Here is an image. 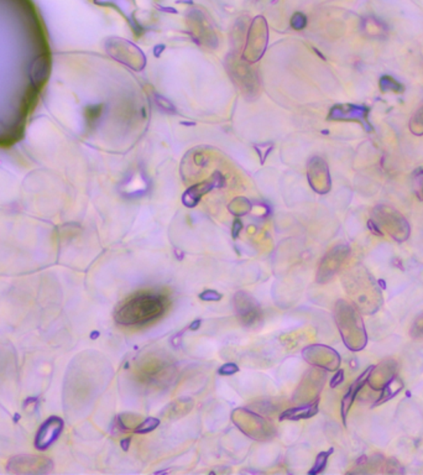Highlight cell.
Instances as JSON below:
<instances>
[{"instance_id":"cell-1","label":"cell","mask_w":423,"mask_h":475,"mask_svg":"<svg viewBox=\"0 0 423 475\" xmlns=\"http://www.w3.org/2000/svg\"><path fill=\"white\" fill-rule=\"evenodd\" d=\"M169 300L165 296L144 292L132 296L116 308L114 319L124 327H137L154 322L165 315Z\"/></svg>"},{"instance_id":"cell-2","label":"cell","mask_w":423,"mask_h":475,"mask_svg":"<svg viewBox=\"0 0 423 475\" xmlns=\"http://www.w3.org/2000/svg\"><path fill=\"white\" fill-rule=\"evenodd\" d=\"M231 420L247 437L255 441H270L276 435V430L272 422L264 419L254 411L247 407H240L233 411Z\"/></svg>"},{"instance_id":"cell-3","label":"cell","mask_w":423,"mask_h":475,"mask_svg":"<svg viewBox=\"0 0 423 475\" xmlns=\"http://www.w3.org/2000/svg\"><path fill=\"white\" fill-rule=\"evenodd\" d=\"M233 307L238 322L243 327L252 328L258 326L263 319L261 306L253 295L245 291H238L233 297Z\"/></svg>"},{"instance_id":"cell-4","label":"cell","mask_w":423,"mask_h":475,"mask_svg":"<svg viewBox=\"0 0 423 475\" xmlns=\"http://www.w3.org/2000/svg\"><path fill=\"white\" fill-rule=\"evenodd\" d=\"M349 255V246H337L330 250L322 262H319L318 271H317V282L318 284H327L334 278V275L341 270L343 262H346V257Z\"/></svg>"},{"instance_id":"cell-5","label":"cell","mask_w":423,"mask_h":475,"mask_svg":"<svg viewBox=\"0 0 423 475\" xmlns=\"http://www.w3.org/2000/svg\"><path fill=\"white\" fill-rule=\"evenodd\" d=\"M54 468L49 458L38 455H17L8 463V470L17 474H44Z\"/></svg>"},{"instance_id":"cell-6","label":"cell","mask_w":423,"mask_h":475,"mask_svg":"<svg viewBox=\"0 0 423 475\" xmlns=\"http://www.w3.org/2000/svg\"><path fill=\"white\" fill-rule=\"evenodd\" d=\"M370 110L364 105L343 104L337 105L330 112V118L333 121H353L360 123L368 131L373 130V126L369 121Z\"/></svg>"},{"instance_id":"cell-7","label":"cell","mask_w":423,"mask_h":475,"mask_svg":"<svg viewBox=\"0 0 423 475\" xmlns=\"http://www.w3.org/2000/svg\"><path fill=\"white\" fill-rule=\"evenodd\" d=\"M63 430V421L60 417H51L40 427L39 432L36 435L35 446L38 449H46L52 443H55L60 437L61 432Z\"/></svg>"},{"instance_id":"cell-8","label":"cell","mask_w":423,"mask_h":475,"mask_svg":"<svg viewBox=\"0 0 423 475\" xmlns=\"http://www.w3.org/2000/svg\"><path fill=\"white\" fill-rule=\"evenodd\" d=\"M374 366L369 365L368 369L365 372H362V375L357 377L355 382H353L352 385L348 389V391L343 396L341 405V415L344 426H346V419H348L349 411L352 409L353 402H354V400L357 399V395L363 390L364 386L368 384L369 377L373 372Z\"/></svg>"},{"instance_id":"cell-9","label":"cell","mask_w":423,"mask_h":475,"mask_svg":"<svg viewBox=\"0 0 423 475\" xmlns=\"http://www.w3.org/2000/svg\"><path fill=\"white\" fill-rule=\"evenodd\" d=\"M319 412L318 399L309 401L307 404L298 405L290 409H286L281 412L279 420L280 421H301L309 420Z\"/></svg>"},{"instance_id":"cell-10","label":"cell","mask_w":423,"mask_h":475,"mask_svg":"<svg viewBox=\"0 0 423 475\" xmlns=\"http://www.w3.org/2000/svg\"><path fill=\"white\" fill-rule=\"evenodd\" d=\"M402 388H403V382H402L401 379L397 377V375H394L391 377L389 382H386L384 384V386L381 388V393H380L379 400L375 401L374 406H380L384 402H387L389 400L395 398V395L401 391Z\"/></svg>"},{"instance_id":"cell-11","label":"cell","mask_w":423,"mask_h":475,"mask_svg":"<svg viewBox=\"0 0 423 475\" xmlns=\"http://www.w3.org/2000/svg\"><path fill=\"white\" fill-rule=\"evenodd\" d=\"M333 452H334V448L332 447L328 451H323V452L317 454L314 465H312L311 469L308 470V475H318L323 473L325 467H327V463H328V459L333 454Z\"/></svg>"},{"instance_id":"cell-12","label":"cell","mask_w":423,"mask_h":475,"mask_svg":"<svg viewBox=\"0 0 423 475\" xmlns=\"http://www.w3.org/2000/svg\"><path fill=\"white\" fill-rule=\"evenodd\" d=\"M380 89L383 92H394V93H402L405 91V87L402 83L399 82L394 77L383 76L380 78Z\"/></svg>"},{"instance_id":"cell-13","label":"cell","mask_w":423,"mask_h":475,"mask_svg":"<svg viewBox=\"0 0 423 475\" xmlns=\"http://www.w3.org/2000/svg\"><path fill=\"white\" fill-rule=\"evenodd\" d=\"M160 423H161V421L157 417H148V419H145L143 422H140L139 425L132 428V433H135V435H148V433L155 431L160 426Z\"/></svg>"},{"instance_id":"cell-14","label":"cell","mask_w":423,"mask_h":475,"mask_svg":"<svg viewBox=\"0 0 423 475\" xmlns=\"http://www.w3.org/2000/svg\"><path fill=\"white\" fill-rule=\"evenodd\" d=\"M413 191L420 201H423V169H417L413 175Z\"/></svg>"},{"instance_id":"cell-15","label":"cell","mask_w":423,"mask_h":475,"mask_svg":"<svg viewBox=\"0 0 423 475\" xmlns=\"http://www.w3.org/2000/svg\"><path fill=\"white\" fill-rule=\"evenodd\" d=\"M198 297L199 300L204 301V302H218L223 299V295L215 289H206L203 292H201Z\"/></svg>"},{"instance_id":"cell-16","label":"cell","mask_w":423,"mask_h":475,"mask_svg":"<svg viewBox=\"0 0 423 475\" xmlns=\"http://www.w3.org/2000/svg\"><path fill=\"white\" fill-rule=\"evenodd\" d=\"M240 372V368L236 363H226L218 369V374L222 377H231L234 374Z\"/></svg>"},{"instance_id":"cell-17","label":"cell","mask_w":423,"mask_h":475,"mask_svg":"<svg viewBox=\"0 0 423 475\" xmlns=\"http://www.w3.org/2000/svg\"><path fill=\"white\" fill-rule=\"evenodd\" d=\"M346 372H344V370L343 369H338L337 370V372H335L334 375L332 377V379H330V386L332 389H335L337 386H339V385H341L343 382H344V379H346Z\"/></svg>"},{"instance_id":"cell-18","label":"cell","mask_w":423,"mask_h":475,"mask_svg":"<svg viewBox=\"0 0 423 475\" xmlns=\"http://www.w3.org/2000/svg\"><path fill=\"white\" fill-rule=\"evenodd\" d=\"M368 227L373 234L378 235V236H384V232L381 230V228H379V225L375 222L374 219L369 220Z\"/></svg>"},{"instance_id":"cell-19","label":"cell","mask_w":423,"mask_h":475,"mask_svg":"<svg viewBox=\"0 0 423 475\" xmlns=\"http://www.w3.org/2000/svg\"><path fill=\"white\" fill-rule=\"evenodd\" d=\"M242 228H243L242 222L236 219V222H234V224H233V232H231V234H233V238H234V239H236V238H238V235H239V233L242 232Z\"/></svg>"},{"instance_id":"cell-20","label":"cell","mask_w":423,"mask_h":475,"mask_svg":"<svg viewBox=\"0 0 423 475\" xmlns=\"http://www.w3.org/2000/svg\"><path fill=\"white\" fill-rule=\"evenodd\" d=\"M132 444V437L123 438L121 441V448L124 452H128L130 449Z\"/></svg>"},{"instance_id":"cell-21","label":"cell","mask_w":423,"mask_h":475,"mask_svg":"<svg viewBox=\"0 0 423 475\" xmlns=\"http://www.w3.org/2000/svg\"><path fill=\"white\" fill-rule=\"evenodd\" d=\"M201 326H202V319L201 318H198V319H194L191 324H190V329L191 331H198L199 328H201Z\"/></svg>"},{"instance_id":"cell-22","label":"cell","mask_w":423,"mask_h":475,"mask_svg":"<svg viewBox=\"0 0 423 475\" xmlns=\"http://www.w3.org/2000/svg\"><path fill=\"white\" fill-rule=\"evenodd\" d=\"M170 473V470H159V472H155V474H167Z\"/></svg>"}]
</instances>
